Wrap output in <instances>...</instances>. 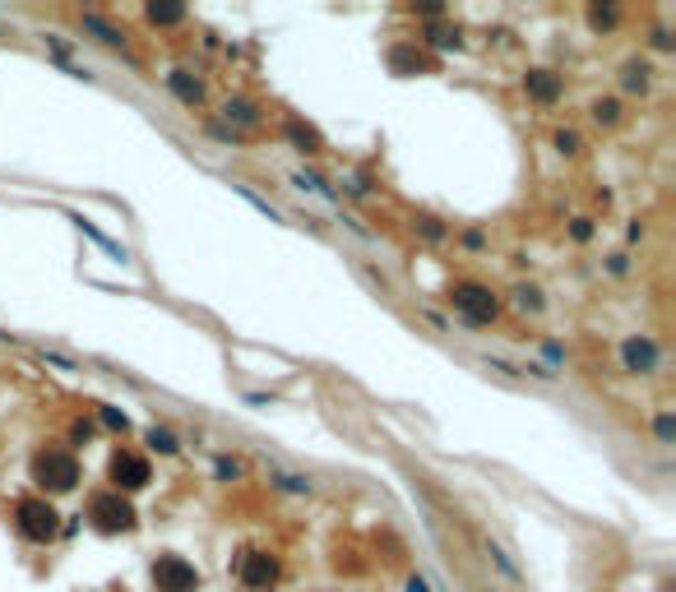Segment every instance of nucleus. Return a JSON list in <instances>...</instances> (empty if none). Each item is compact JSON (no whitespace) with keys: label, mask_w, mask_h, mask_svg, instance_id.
Returning <instances> with one entry per match:
<instances>
[{"label":"nucleus","mask_w":676,"mask_h":592,"mask_svg":"<svg viewBox=\"0 0 676 592\" xmlns=\"http://www.w3.org/2000/svg\"><path fill=\"white\" fill-rule=\"evenodd\" d=\"M588 19H593V23H616V10H598V5H593Z\"/></svg>","instance_id":"obj_20"},{"label":"nucleus","mask_w":676,"mask_h":592,"mask_svg":"<svg viewBox=\"0 0 676 592\" xmlns=\"http://www.w3.org/2000/svg\"><path fill=\"white\" fill-rule=\"evenodd\" d=\"M89 519H93L102 532H130V528H134V509L121 500V491H102V495H93V504H89Z\"/></svg>","instance_id":"obj_4"},{"label":"nucleus","mask_w":676,"mask_h":592,"mask_svg":"<svg viewBox=\"0 0 676 592\" xmlns=\"http://www.w3.org/2000/svg\"><path fill=\"white\" fill-rule=\"evenodd\" d=\"M102 421H107V426H116V430H125V417H121V412H112V408L102 412Z\"/></svg>","instance_id":"obj_23"},{"label":"nucleus","mask_w":676,"mask_h":592,"mask_svg":"<svg viewBox=\"0 0 676 592\" xmlns=\"http://www.w3.org/2000/svg\"><path fill=\"white\" fill-rule=\"evenodd\" d=\"M218 477H241V468H236V463H227V459H218Z\"/></svg>","instance_id":"obj_24"},{"label":"nucleus","mask_w":676,"mask_h":592,"mask_svg":"<svg viewBox=\"0 0 676 592\" xmlns=\"http://www.w3.org/2000/svg\"><path fill=\"white\" fill-rule=\"evenodd\" d=\"M79 23H84L89 33H98V42H107V47H125V33H121V29H112V23H107L102 14H84Z\"/></svg>","instance_id":"obj_12"},{"label":"nucleus","mask_w":676,"mask_h":592,"mask_svg":"<svg viewBox=\"0 0 676 592\" xmlns=\"http://www.w3.org/2000/svg\"><path fill=\"white\" fill-rule=\"evenodd\" d=\"M524 89H528V97H537V102H556V97H560V79H556L552 70H528Z\"/></svg>","instance_id":"obj_9"},{"label":"nucleus","mask_w":676,"mask_h":592,"mask_svg":"<svg viewBox=\"0 0 676 592\" xmlns=\"http://www.w3.org/2000/svg\"><path fill=\"white\" fill-rule=\"evenodd\" d=\"M236 574H241V583H246L251 592H269L278 583V560L269 551H246L241 564H236Z\"/></svg>","instance_id":"obj_5"},{"label":"nucleus","mask_w":676,"mask_h":592,"mask_svg":"<svg viewBox=\"0 0 676 592\" xmlns=\"http://www.w3.org/2000/svg\"><path fill=\"white\" fill-rule=\"evenodd\" d=\"M556 148H560V153H579V134H575V130H560V134H556Z\"/></svg>","instance_id":"obj_19"},{"label":"nucleus","mask_w":676,"mask_h":592,"mask_svg":"<svg viewBox=\"0 0 676 592\" xmlns=\"http://www.w3.org/2000/svg\"><path fill=\"white\" fill-rule=\"evenodd\" d=\"M626 89H630V93H644V89H648V65H644V61H630V65H626Z\"/></svg>","instance_id":"obj_14"},{"label":"nucleus","mask_w":676,"mask_h":592,"mask_svg":"<svg viewBox=\"0 0 676 592\" xmlns=\"http://www.w3.org/2000/svg\"><path fill=\"white\" fill-rule=\"evenodd\" d=\"M620 361H626V370H635V375H648V370H658L663 352H658V343L648 334H630L626 343H620Z\"/></svg>","instance_id":"obj_7"},{"label":"nucleus","mask_w":676,"mask_h":592,"mask_svg":"<svg viewBox=\"0 0 676 592\" xmlns=\"http://www.w3.org/2000/svg\"><path fill=\"white\" fill-rule=\"evenodd\" d=\"M593 121H598V125H616L620 121V102L616 97H598V102H593Z\"/></svg>","instance_id":"obj_13"},{"label":"nucleus","mask_w":676,"mask_h":592,"mask_svg":"<svg viewBox=\"0 0 676 592\" xmlns=\"http://www.w3.org/2000/svg\"><path fill=\"white\" fill-rule=\"evenodd\" d=\"M389 61H394V70H398V74H403V70H417V65H422V56H417V51H408V47H398Z\"/></svg>","instance_id":"obj_17"},{"label":"nucleus","mask_w":676,"mask_h":592,"mask_svg":"<svg viewBox=\"0 0 676 592\" xmlns=\"http://www.w3.org/2000/svg\"><path fill=\"white\" fill-rule=\"evenodd\" d=\"M149 444L158 449V453H176L181 444H176V436H172V430H162V426H153L149 430Z\"/></svg>","instance_id":"obj_15"},{"label":"nucleus","mask_w":676,"mask_h":592,"mask_svg":"<svg viewBox=\"0 0 676 592\" xmlns=\"http://www.w3.org/2000/svg\"><path fill=\"white\" fill-rule=\"evenodd\" d=\"M408 592H426V583H422V579H413V583H408Z\"/></svg>","instance_id":"obj_25"},{"label":"nucleus","mask_w":676,"mask_h":592,"mask_svg":"<svg viewBox=\"0 0 676 592\" xmlns=\"http://www.w3.org/2000/svg\"><path fill=\"white\" fill-rule=\"evenodd\" d=\"M515 301H519L524 310H543V292L528 287V283H519V287H515Z\"/></svg>","instance_id":"obj_16"},{"label":"nucleus","mask_w":676,"mask_h":592,"mask_svg":"<svg viewBox=\"0 0 676 592\" xmlns=\"http://www.w3.org/2000/svg\"><path fill=\"white\" fill-rule=\"evenodd\" d=\"M449 301H454V310L464 315L468 325H477V329L492 325V319L501 315V301H496V296L486 292L482 283H458V287L449 292Z\"/></svg>","instance_id":"obj_3"},{"label":"nucleus","mask_w":676,"mask_h":592,"mask_svg":"<svg viewBox=\"0 0 676 592\" xmlns=\"http://www.w3.org/2000/svg\"><path fill=\"white\" fill-rule=\"evenodd\" d=\"M33 481L47 491H74L79 486V459L65 449H42L33 459Z\"/></svg>","instance_id":"obj_1"},{"label":"nucleus","mask_w":676,"mask_h":592,"mask_svg":"<svg viewBox=\"0 0 676 592\" xmlns=\"http://www.w3.org/2000/svg\"><path fill=\"white\" fill-rule=\"evenodd\" d=\"M658 440H663V444H672V417H667V412L658 417Z\"/></svg>","instance_id":"obj_21"},{"label":"nucleus","mask_w":676,"mask_h":592,"mask_svg":"<svg viewBox=\"0 0 676 592\" xmlns=\"http://www.w3.org/2000/svg\"><path fill=\"white\" fill-rule=\"evenodd\" d=\"M149 19H153V23H181V19H185V10H172V5H149Z\"/></svg>","instance_id":"obj_18"},{"label":"nucleus","mask_w":676,"mask_h":592,"mask_svg":"<svg viewBox=\"0 0 676 592\" xmlns=\"http://www.w3.org/2000/svg\"><path fill=\"white\" fill-rule=\"evenodd\" d=\"M112 481H116V491H121V486H125V491H140V486H149V463L140 459V453L121 449L116 459H112Z\"/></svg>","instance_id":"obj_8"},{"label":"nucleus","mask_w":676,"mask_h":592,"mask_svg":"<svg viewBox=\"0 0 676 592\" xmlns=\"http://www.w3.org/2000/svg\"><path fill=\"white\" fill-rule=\"evenodd\" d=\"M153 579H158V588H162V592H195V583H200L195 564H185L181 555H158Z\"/></svg>","instance_id":"obj_6"},{"label":"nucleus","mask_w":676,"mask_h":592,"mask_svg":"<svg viewBox=\"0 0 676 592\" xmlns=\"http://www.w3.org/2000/svg\"><path fill=\"white\" fill-rule=\"evenodd\" d=\"M14 523H19V532L29 537V542H51V537L61 532V514H56V509H51V500H42V495L19 500V504H14Z\"/></svg>","instance_id":"obj_2"},{"label":"nucleus","mask_w":676,"mask_h":592,"mask_svg":"<svg viewBox=\"0 0 676 592\" xmlns=\"http://www.w3.org/2000/svg\"><path fill=\"white\" fill-rule=\"evenodd\" d=\"M167 89L185 102V106H195L200 97H204V89H200V79H191V74H185V70H172L167 74Z\"/></svg>","instance_id":"obj_10"},{"label":"nucleus","mask_w":676,"mask_h":592,"mask_svg":"<svg viewBox=\"0 0 676 592\" xmlns=\"http://www.w3.org/2000/svg\"><path fill=\"white\" fill-rule=\"evenodd\" d=\"M570 232H575L579 241H588V236H593V227H588V218H575V227H570Z\"/></svg>","instance_id":"obj_22"},{"label":"nucleus","mask_w":676,"mask_h":592,"mask_svg":"<svg viewBox=\"0 0 676 592\" xmlns=\"http://www.w3.org/2000/svg\"><path fill=\"white\" fill-rule=\"evenodd\" d=\"M223 116H227L232 125H246V130H251V125H260V106L246 102V97H232V102L223 106Z\"/></svg>","instance_id":"obj_11"}]
</instances>
